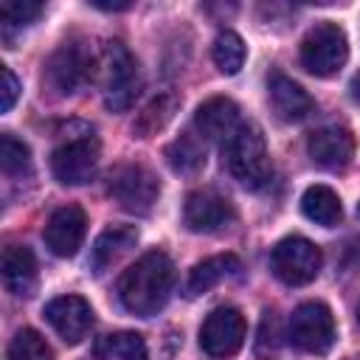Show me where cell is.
<instances>
[{
  "label": "cell",
  "mask_w": 360,
  "mask_h": 360,
  "mask_svg": "<svg viewBox=\"0 0 360 360\" xmlns=\"http://www.w3.org/2000/svg\"><path fill=\"white\" fill-rule=\"evenodd\" d=\"M141 93L138 62L121 42H107L104 48V104L112 112H124L135 104Z\"/></svg>",
  "instance_id": "obj_6"
},
{
  "label": "cell",
  "mask_w": 360,
  "mask_h": 360,
  "mask_svg": "<svg viewBox=\"0 0 360 360\" xmlns=\"http://www.w3.org/2000/svg\"><path fill=\"white\" fill-rule=\"evenodd\" d=\"M138 242V231L132 225H110L107 231L98 233V239L93 242L90 250V270L93 273H104L107 267H112L124 253H129Z\"/></svg>",
  "instance_id": "obj_18"
},
{
  "label": "cell",
  "mask_w": 360,
  "mask_h": 360,
  "mask_svg": "<svg viewBox=\"0 0 360 360\" xmlns=\"http://www.w3.org/2000/svg\"><path fill=\"white\" fill-rule=\"evenodd\" d=\"M0 166H3V172L8 177H22V174L31 172V152L11 132L0 135Z\"/></svg>",
  "instance_id": "obj_26"
},
{
  "label": "cell",
  "mask_w": 360,
  "mask_h": 360,
  "mask_svg": "<svg viewBox=\"0 0 360 360\" xmlns=\"http://www.w3.org/2000/svg\"><path fill=\"white\" fill-rule=\"evenodd\" d=\"M349 59V42L340 25L335 22H318L307 31L301 42V65L312 76H335Z\"/></svg>",
  "instance_id": "obj_4"
},
{
  "label": "cell",
  "mask_w": 360,
  "mask_h": 360,
  "mask_svg": "<svg viewBox=\"0 0 360 360\" xmlns=\"http://www.w3.org/2000/svg\"><path fill=\"white\" fill-rule=\"evenodd\" d=\"M242 270V262L233 256V253H219V256H211V259H202L191 267L188 278H186V298H197L202 292H208L211 287H217L222 278H231Z\"/></svg>",
  "instance_id": "obj_19"
},
{
  "label": "cell",
  "mask_w": 360,
  "mask_h": 360,
  "mask_svg": "<svg viewBox=\"0 0 360 360\" xmlns=\"http://www.w3.org/2000/svg\"><path fill=\"white\" fill-rule=\"evenodd\" d=\"M42 14V3L37 0H6L0 3V20H3V34L8 37L11 28L31 25Z\"/></svg>",
  "instance_id": "obj_27"
},
{
  "label": "cell",
  "mask_w": 360,
  "mask_h": 360,
  "mask_svg": "<svg viewBox=\"0 0 360 360\" xmlns=\"http://www.w3.org/2000/svg\"><path fill=\"white\" fill-rule=\"evenodd\" d=\"M93 6L96 8H104V11H124V8H129V3H101V0H96Z\"/></svg>",
  "instance_id": "obj_29"
},
{
  "label": "cell",
  "mask_w": 360,
  "mask_h": 360,
  "mask_svg": "<svg viewBox=\"0 0 360 360\" xmlns=\"http://www.w3.org/2000/svg\"><path fill=\"white\" fill-rule=\"evenodd\" d=\"M174 110H177V98H174V96H158V98H152V101L138 112V121H135V127H132L135 135H138V138H149V135L160 132V129L172 121Z\"/></svg>",
  "instance_id": "obj_23"
},
{
  "label": "cell",
  "mask_w": 360,
  "mask_h": 360,
  "mask_svg": "<svg viewBox=\"0 0 360 360\" xmlns=\"http://www.w3.org/2000/svg\"><path fill=\"white\" fill-rule=\"evenodd\" d=\"M107 191L124 211L149 214L160 194V183L143 163H121L118 169H112Z\"/></svg>",
  "instance_id": "obj_8"
},
{
  "label": "cell",
  "mask_w": 360,
  "mask_h": 360,
  "mask_svg": "<svg viewBox=\"0 0 360 360\" xmlns=\"http://www.w3.org/2000/svg\"><path fill=\"white\" fill-rule=\"evenodd\" d=\"M301 211L307 219H312L315 225H323V228L338 225L343 217L340 197L329 186H309L301 197Z\"/></svg>",
  "instance_id": "obj_20"
},
{
  "label": "cell",
  "mask_w": 360,
  "mask_h": 360,
  "mask_svg": "<svg viewBox=\"0 0 360 360\" xmlns=\"http://www.w3.org/2000/svg\"><path fill=\"white\" fill-rule=\"evenodd\" d=\"M174 287V264L163 250L143 253L118 278V301L127 312L149 318L158 315Z\"/></svg>",
  "instance_id": "obj_1"
},
{
  "label": "cell",
  "mask_w": 360,
  "mask_h": 360,
  "mask_svg": "<svg viewBox=\"0 0 360 360\" xmlns=\"http://www.w3.org/2000/svg\"><path fill=\"white\" fill-rule=\"evenodd\" d=\"M307 152H309L312 163H318L321 169H343L354 158V135L338 124L321 127V129L309 132Z\"/></svg>",
  "instance_id": "obj_14"
},
{
  "label": "cell",
  "mask_w": 360,
  "mask_h": 360,
  "mask_svg": "<svg viewBox=\"0 0 360 360\" xmlns=\"http://www.w3.org/2000/svg\"><path fill=\"white\" fill-rule=\"evenodd\" d=\"M90 76H93V53H90V48H87V42L70 39V42L59 45V48L51 53V59L45 62L42 84H45L53 96H70V93H76Z\"/></svg>",
  "instance_id": "obj_5"
},
{
  "label": "cell",
  "mask_w": 360,
  "mask_h": 360,
  "mask_svg": "<svg viewBox=\"0 0 360 360\" xmlns=\"http://www.w3.org/2000/svg\"><path fill=\"white\" fill-rule=\"evenodd\" d=\"M287 338L295 349H301L307 354H326L335 346V338H338L332 309L321 301L298 304L290 315Z\"/></svg>",
  "instance_id": "obj_3"
},
{
  "label": "cell",
  "mask_w": 360,
  "mask_h": 360,
  "mask_svg": "<svg viewBox=\"0 0 360 360\" xmlns=\"http://www.w3.org/2000/svg\"><path fill=\"white\" fill-rule=\"evenodd\" d=\"M96 357L98 360H149L146 343L138 332H112L98 338Z\"/></svg>",
  "instance_id": "obj_21"
},
{
  "label": "cell",
  "mask_w": 360,
  "mask_h": 360,
  "mask_svg": "<svg viewBox=\"0 0 360 360\" xmlns=\"http://www.w3.org/2000/svg\"><path fill=\"white\" fill-rule=\"evenodd\" d=\"M3 284L14 298H28L37 290V259L25 245L3 250Z\"/></svg>",
  "instance_id": "obj_17"
},
{
  "label": "cell",
  "mask_w": 360,
  "mask_h": 360,
  "mask_svg": "<svg viewBox=\"0 0 360 360\" xmlns=\"http://www.w3.org/2000/svg\"><path fill=\"white\" fill-rule=\"evenodd\" d=\"M323 264L321 248L304 236H287L281 239L270 253V270L278 281L290 287L309 284Z\"/></svg>",
  "instance_id": "obj_7"
},
{
  "label": "cell",
  "mask_w": 360,
  "mask_h": 360,
  "mask_svg": "<svg viewBox=\"0 0 360 360\" xmlns=\"http://www.w3.org/2000/svg\"><path fill=\"white\" fill-rule=\"evenodd\" d=\"M267 96H270L273 112H276L281 121H301V118H307V115L315 110L312 96H309L298 82H292V79L284 76V73H273V76H270V82H267Z\"/></svg>",
  "instance_id": "obj_16"
},
{
  "label": "cell",
  "mask_w": 360,
  "mask_h": 360,
  "mask_svg": "<svg viewBox=\"0 0 360 360\" xmlns=\"http://www.w3.org/2000/svg\"><path fill=\"white\" fill-rule=\"evenodd\" d=\"M84 231H87V217L79 205H62L56 208L48 222H45V231H42V239L48 245V250L53 256H62V259H70L76 256V250L82 248L84 242Z\"/></svg>",
  "instance_id": "obj_12"
},
{
  "label": "cell",
  "mask_w": 360,
  "mask_h": 360,
  "mask_svg": "<svg viewBox=\"0 0 360 360\" xmlns=\"http://www.w3.org/2000/svg\"><path fill=\"white\" fill-rule=\"evenodd\" d=\"M45 321L65 343H79L93 326V307L82 295H59L45 304Z\"/></svg>",
  "instance_id": "obj_13"
},
{
  "label": "cell",
  "mask_w": 360,
  "mask_h": 360,
  "mask_svg": "<svg viewBox=\"0 0 360 360\" xmlns=\"http://www.w3.org/2000/svg\"><path fill=\"white\" fill-rule=\"evenodd\" d=\"M0 76H3V90H0V112H8L20 96V82L17 76L11 73V68H0Z\"/></svg>",
  "instance_id": "obj_28"
},
{
  "label": "cell",
  "mask_w": 360,
  "mask_h": 360,
  "mask_svg": "<svg viewBox=\"0 0 360 360\" xmlns=\"http://www.w3.org/2000/svg\"><path fill=\"white\" fill-rule=\"evenodd\" d=\"M166 163L180 172V174H197L205 163V146H202V138L186 132L180 135L177 141H172L166 146Z\"/></svg>",
  "instance_id": "obj_22"
},
{
  "label": "cell",
  "mask_w": 360,
  "mask_h": 360,
  "mask_svg": "<svg viewBox=\"0 0 360 360\" xmlns=\"http://www.w3.org/2000/svg\"><path fill=\"white\" fill-rule=\"evenodd\" d=\"M245 332L248 323L236 307H217L200 326V349L214 360L233 357L245 343Z\"/></svg>",
  "instance_id": "obj_9"
},
{
  "label": "cell",
  "mask_w": 360,
  "mask_h": 360,
  "mask_svg": "<svg viewBox=\"0 0 360 360\" xmlns=\"http://www.w3.org/2000/svg\"><path fill=\"white\" fill-rule=\"evenodd\" d=\"M101 146L87 132L79 138H68L51 152V172L62 186H82L96 174Z\"/></svg>",
  "instance_id": "obj_10"
},
{
  "label": "cell",
  "mask_w": 360,
  "mask_h": 360,
  "mask_svg": "<svg viewBox=\"0 0 360 360\" xmlns=\"http://www.w3.org/2000/svg\"><path fill=\"white\" fill-rule=\"evenodd\" d=\"M225 163H228L231 174L248 188H262L270 180L273 166L267 158L264 135L256 124L242 121L236 127V132L225 141Z\"/></svg>",
  "instance_id": "obj_2"
},
{
  "label": "cell",
  "mask_w": 360,
  "mask_h": 360,
  "mask_svg": "<svg viewBox=\"0 0 360 360\" xmlns=\"http://www.w3.org/2000/svg\"><path fill=\"white\" fill-rule=\"evenodd\" d=\"M211 56H214V65L225 73V76H233L242 70L245 65V42L236 31H222L217 39H214V48H211Z\"/></svg>",
  "instance_id": "obj_24"
},
{
  "label": "cell",
  "mask_w": 360,
  "mask_h": 360,
  "mask_svg": "<svg viewBox=\"0 0 360 360\" xmlns=\"http://www.w3.org/2000/svg\"><path fill=\"white\" fill-rule=\"evenodd\" d=\"M239 124H242L239 107H236V101H231L225 96H214V98L202 101L194 112V127H197L200 138H205V141H228Z\"/></svg>",
  "instance_id": "obj_15"
},
{
  "label": "cell",
  "mask_w": 360,
  "mask_h": 360,
  "mask_svg": "<svg viewBox=\"0 0 360 360\" xmlns=\"http://www.w3.org/2000/svg\"><path fill=\"white\" fill-rule=\"evenodd\" d=\"M183 222L194 233H217L233 222V205L211 188H197L183 202Z\"/></svg>",
  "instance_id": "obj_11"
},
{
  "label": "cell",
  "mask_w": 360,
  "mask_h": 360,
  "mask_svg": "<svg viewBox=\"0 0 360 360\" xmlns=\"http://www.w3.org/2000/svg\"><path fill=\"white\" fill-rule=\"evenodd\" d=\"M357 323H360V304H357Z\"/></svg>",
  "instance_id": "obj_30"
},
{
  "label": "cell",
  "mask_w": 360,
  "mask_h": 360,
  "mask_svg": "<svg viewBox=\"0 0 360 360\" xmlns=\"http://www.w3.org/2000/svg\"><path fill=\"white\" fill-rule=\"evenodd\" d=\"M357 214H360V205H357Z\"/></svg>",
  "instance_id": "obj_31"
},
{
  "label": "cell",
  "mask_w": 360,
  "mask_h": 360,
  "mask_svg": "<svg viewBox=\"0 0 360 360\" xmlns=\"http://www.w3.org/2000/svg\"><path fill=\"white\" fill-rule=\"evenodd\" d=\"M6 360H53V352L37 329H20L8 343Z\"/></svg>",
  "instance_id": "obj_25"
}]
</instances>
